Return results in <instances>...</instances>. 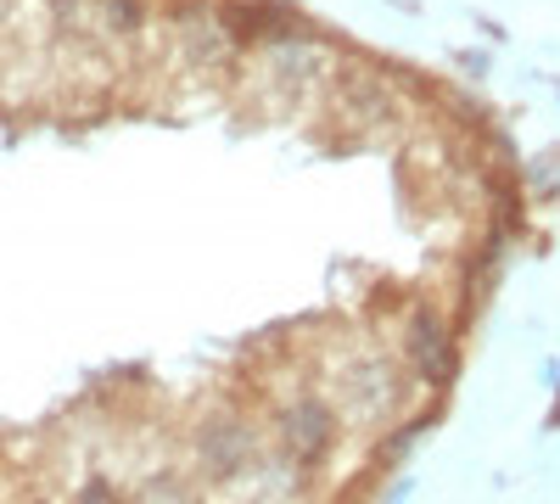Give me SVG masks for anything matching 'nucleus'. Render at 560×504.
Here are the masks:
<instances>
[{"label": "nucleus", "mask_w": 560, "mask_h": 504, "mask_svg": "<svg viewBox=\"0 0 560 504\" xmlns=\"http://www.w3.org/2000/svg\"><path fill=\"white\" fill-rule=\"evenodd\" d=\"M45 7H51L57 28H68V34H96V28H102L96 0H45Z\"/></svg>", "instance_id": "1a4fd4ad"}, {"label": "nucleus", "mask_w": 560, "mask_h": 504, "mask_svg": "<svg viewBox=\"0 0 560 504\" xmlns=\"http://www.w3.org/2000/svg\"><path fill=\"white\" fill-rule=\"evenodd\" d=\"M387 84L382 73H370V68H348L342 79H331V113L348 118L353 129H376L387 118Z\"/></svg>", "instance_id": "0eeeda50"}, {"label": "nucleus", "mask_w": 560, "mask_h": 504, "mask_svg": "<svg viewBox=\"0 0 560 504\" xmlns=\"http://www.w3.org/2000/svg\"><path fill=\"white\" fill-rule=\"evenodd\" d=\"M398 348L420 382L448 387L459 376V342H454V326L443 319L438 303H409V314L398 319Z\"/></svg>", "instance_id": "f03ea898"}, {"label": "nucleus", "mask_w": 560, "mask_h": 504, "mask_svg": "<svg viewBox=\"0 0 560 504\" xmlns=\"http://www.w3.org/2000/svg\"><path fill=\"white\" fill-rule=\"evenodd\" d=\"M174 39H179L185 62H197L208 73H219V68H230L242 57V45H236V34L224 28L219 7H179L174 12Z\"/></svg>", "instance_id": "20e7f679"}, {"label": "nucleus", "mask_w": 560, "mask_h": 504, "mask_svg": "<svg viewBox=\"0 0 560 504\" xmlns=\"http://www.w3.org/2000/svg\"><path fill=\"white\" fill-rule=\"evenodd\" d=\"M337 387H342V409H348V415H370V421L387 426V415L398 409V376H393V364L376 359V353L348 364V371L337 376Z\"/></svg>", "instance_id": "39448f33"}, {"label": "nucleus", "mask_w": 560, "mask_h": 504, "mask_svg": "<svg viewBox=\"0 0 560 504\" xmlns=\"http://www.w3.org/2000/svg\"><path fill=\"white\" fill-rule=\"evenodd\" d=\"M253 62H258V79L275 90L280 102H303L314 84L331 79V45H325L314 28L292 23V28H280L275 39H264L253 51Z\"/></svg>", "instance_id": "f257e3e1"}, {"label": "nucleus", "mask_w": 560, "mask_h": 504, "mask_svg": "<svg viewBox=\"0 0 560 504\" xmlns=\"http://www.w3.org/2000/svg\"><path fill=\"white\" fill-rule=\"evenodd\" d=\"M275 432H280V448H287L292 466H319L337 443V403L303 392V398H292L287 409H280Z\"/></svg>", "instance_id": "7ed1b4c3"}, {"label": "nucleus", "mask_w": 560, "mask_h": 504, "mask_svg": "<svg viewBox=\"0 0 560 504\" xmlns=\"http://www.w3.org/2000/svg\"><path fill=\"white\" fill-rule=\"evenodd\" d=\"M96 17H102V34L113 39H135L140 28H147V0H96Z\"/></svg>", "instance_id": "6e6552de"}, {"label": "nucleus", "mask_w": 560, "mask_h": 504, "mask_svg": "<svg viewBox=\"0 0 560 504\" xmlns=\"http://www.w3.org/2000/svg\"><path fill=\"white\" fill-rule=\"evenodd\" d=\"M79 504H124V499H118L107 482H84V488H79Z\"/></svg>", "instance_id": "9d476101"}, {"label": "nucleus", "mask_w": 560, "mask_h": 504, "mask_svg": "<svg viewBox=\"0 0 560 504\" xmlns=\"http://www.w3.org/2000/svg\"><path fill=\"white\" fill-rule=\"evenodd\" d=\"M253 454H258V437L236 415H213L197 426V460L208 477H236L242 466H253Z\"/></svg>", "instance_id": "423d86ee"}]
</instances>
